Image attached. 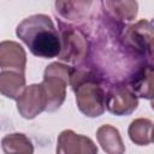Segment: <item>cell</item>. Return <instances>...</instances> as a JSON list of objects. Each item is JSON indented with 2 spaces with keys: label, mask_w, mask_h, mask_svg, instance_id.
<instances>
[{
  "label": "cell",
  "mask_w": 154,
  "mask_h": 154,
  "mask_svg": "<svg viewBox=\"0 0 154 154\" xmlns=\"http://www.w3.org/2000/svg\"><path fill=\"white\" fill-rule=\"evenodd\" d=\"M26 54L23 47L14 41H2L0 43V67L1 70H13L25 73Z\"/></svg>",
  "instance_id": "cell-9"
},
{
  "label": "cell",
  "mask_w": 154,
  "mask_h": 154,
  "mask_svg": "<svg viewBox=\"0 0 154 154\" xmlns=\"http://www.w3.org/2000/svg\"><path fill=\"white\" fill-rule=\"evenodd\" d=\"M16 35L38 58H55L61 51V38L47 14L40 13L26 17L17 25Z\"/></svg>",
  "instance_id": "cell-1"
},
{
  "label": "cell",
  "mask_w": 154,
  "mask_h": 154,
  "mask_svg": "<svg viewBox=\"0 0 154 154\" xmlns=\"http://www.w3.org/2000/svg\"><path fill=\"white\" fill-rule=\"evenodd\" d=\"M128 84L138 97L154 99V66H140L129 78Z\"/></svg>",
  "instance_id": "cell-11"
},
{
  "label": "cell",
  "mask_w": 154,
  "mask_h": 154,
  "mask_svg": "<svg viewBox=\"0 0 154 154\" xmlns=\"http://www.w3.org/2000/svg\"><path fill=\"white\" fill-rule=\"evenodd\" d=\"M61 29V51L58 59L66 64L78 65L85 58L88 53V42L85 36L72 26H65L59 23Z\"/></svg>",
  "instance_id": "cell-4"
},
{
  "label": "cell",
  "mask_w": 154,
  "mask_h": 154,
  "mask_svg": "<svg viewBox=\"0 0 154 154\" xmlns=\"http://www.w3.org/2000/svg\"><path fill=\"white\" fill-rule=\"evenodd\" d=\"M137 97L128 83H117L106 94V108L109 113L118 117L129 116L138 106Z\"/></svg>",
  "instance_id": "cell-5"
},
{
  "label": "cell",
  "mask_w": 154,
  "mask_h": 154,
  "mask_svg": "<svg viewBox=\"0 0 154 154\" xmlns=\"http://www.w3.org/2000/svg\"><path fill=\"white\" fill-rule=\"evenodd\" d=\"M70 85L76 94L77 107L84 116L96 118L105 112L106 93L96 71L90 67L71 69Z\"/></svg>",
  "instance_id": "cell-2"
},
{
  "label": "cell",
  "mask_w": 154,
  "mask_h": 154,
  "mask_svg": "<svg viewBox=\"0 0 154 154\" xmlns=\"http://www.w3.org/2000/svg\"><path fill=\"white\" fill-rule=\"evenodd\" d=\"M71 67L61 63L49 64L45 72L42 79V87L47 95V112H55L60 108L66 97V87L70 83Z\"/></svg>",
  "instance_id": "cell-3"
},
{
  "label": "cell",
  "mask_w": 154,
  "mask_h": 154,
  "mask_svg": "<svg viewBox=\"0 0 154 154\" xmlns=\"http://www.w3.org/2000/svg\"><path fill=\"white\" fill-rule=\"evenodd\" d=\"M47 95L42 84H30L17 99V109L25 119H34L47 109Z\"/></svg>",
  "instance_id": "cell-6"
},
{
  "label": "cell",
  "mask_w": 154,
  "mask_h": 154,
  "mask_svg": "<svg viewBox=\"0 0 154 154\" xmlns=\"http://www.w3.org/2000/svg\"><path fill=\"white\" fill-rule=\"evenodd\" d=\"M152 142L154 143V128H153V131H152Z\"/></svg>",
  "instance_id": "cell-18"
},
{
  "label": "cell",
  "mask_w": 154,
  "mask_h": 154,
  "mask_svg": "<svg viewBox=\"0 0 154 154\" xmlns=\"http://www.w3.org/2000/svg\"><path fill=\"white\" fill-rule=\"evenodd\" d=\"M154 36V19H142L130 26L123 32L124 45L137 55H144L148 48V43Z\"/></svg>",
  "instance_id": "cell-7"
},
{
  "label": "cell",
  "mask_w": 154,
  "mask_h": 154,
  "mask_svg": "<svg viewBox=\"0 0 154 154\" xmlns=\"http://www.w3.org/2000/svg\"><path fill=\"white\" fill-rule=\"evenodd\" d=\"M93 5V0H55L54 7L61 19L78 22L84 19Z\"/></svg>",
  "instance_id": "cell-12"
},
{
  "label": "cell",
  "mask_w": 154,
  "mask_h": 154,
  "mask_svg": "<svg viewBox=\"0 0 154 154\" xmlns=\"http://www.w3.org/2000/svg\"><path fill=\"white\" fill-rule=\"evenodd\" d=\"M25 89V73L13 70L0 71V91L4 96L17 100Z\"/></svg>",
  "instance_id": "cell-13"
},
{
  "label": "cell",
  "mask_w": 154,
  "mask_h": 154,
  "mask_svg": "<svg viewBox=\"0 0 154 154\" xmlns=\"http://www.w3.org/2000/svg\"><path fill=\"white\" fill-rule=\"evenodd\" d=\"M147 52L149 54V58L152 59V61L154 63V36L152 37V40L149 41L148 43V48H147Z\"/></svg>",
  "instance_id": "cell-17"
},
{
  "label": "cell",
  "mask_w": 154,
  "mask_h": 154,
  "mask_svg": "<svg viewBox=\"0 0 154 154\" xmlns=\"http://www.w3.org/2000/svg\"><path fill=\"white\" fill-rule=\"evenodd\" d=\"M154 124L147 118H137L132 120L128 129L130 140L137 146H148L152 142V131Z\"/></svg>",
  "instance_id": "cell-15"
},
{
  "label": "cell",
  "mask_w": 154,
  "mask_h": 154,
  "mask_svg": "<svg viewBox=\"0 0 154 154\" xmlns=\"http://www.w3.org/2000/svg\"><path fill=\"white\" fill-rule=\"evenodd\" d=\"M2 150L6 154L10 153H22V154H31L34 152V146L31 141L24 135L19 132L8 134L1 140Z\"/></svg>",
  "instance_id": "cell-16"
},
{
  "label": "cell",
  "mask_w": 154,
  "mask_h": 154,
  "mask_svg": "<svg viewBox=\"0 0 154 154\" xmlns=\"http://www.w3.org/2000/svg\"><path fill=\"white\" fill-rule=\"evenodd\" d=\"M102 7L107 16L119 24L135 20L138 13L136 0H102Z\"/></svg>",
  "instance_id": "cell-10"
},
{
  "label": "cell",
  "mask_w": 154,
  "mask_h": 154,
  "mask_svg": "<svg viewBox=\"0 0 154 154\" xmlns=\"http://www.w3.org/2000/svg\"><path fill=\"white\" fill-rule=\"evenodd\" d=\"M96 138L101 148L108 154H122L125 152V147L122 136L112 125H102L96 131Z\"/></svg>",
  "instance_id": "cell-14"
},
{
  "label": "cell",
  "mask_w": 154,
  "mask_h": 154,
  "mask_svg": "<svg viewBox=\"0 0 154 154\" xmlns=\"http://www.w3.org/2000/svg\"><path fill=\"white\" fill-rule=\"evenodd\" d=\"M57 153L59 154H95L97 147L87 136L78 135L72 130H64L58 137Z\"/></svg>",
  "instance_id": "cell-8"
},
{
  "label": "cell",
  "mask_w": 154,
  "mask_h": 154,
  "mask_svg": "<svg viewBox=\"0 0 154 154\" xmlns=\"http://www.w3.org/2000/svg\"><path fill=\"white\" fill-rule=\"evenodd\" d=\"M150 106H152V109L154 111V99H152V103H150Z\"/></svg>",
  "instance_id": "cell-19"
}]
</instances>
